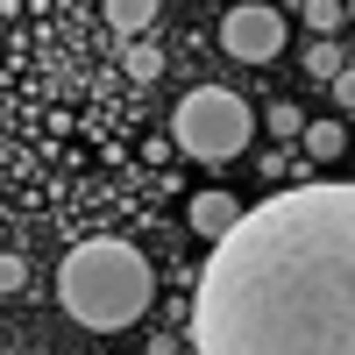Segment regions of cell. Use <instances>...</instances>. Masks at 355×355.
I'll return each instance as SVG.
<instances>
[{
  "mask_svg": "<svg viewBox=\"0 0 355 355\" xmlns=\"http://www.w3.org/2000/svg\"><path fill=\"white\" fill-rule=\"evenodd\" d=\"M220 50L242 57V64H270V57L284 50V15L263 8V0H242V8L220 15Z\"/></svg>",
  "mask_w": 355,
  "mask_h": 355,
  "instance_id": "cell-4",
  "label": "cell"
},
{
  "mask_svg": "<svg viewBox=\"0 0 355 355\" xmlns=\"http://www.w3.org/2000/svg\"><path fill=\"white\" fill-rule=\"evenodd\" d=\"M341 150H348V128H341V121H313V128H306V157H313V164H334Z\"/></svg>",
  "mask_w": 355,
  "mask_h": 355,
  "instance_id": "cell-7",
  "label": "cell"
},
{
  "mask_svg": "<svg viewBox=\"0 0 355 355\" xmlns=\"http://www.w3.org/2000/svg\"><path fill=\"white\" fill-rule=\"evenodd\" d=\"M242 214H249V206L234 199V192H199L192 199V227L206 234V242H227V234L242 227Z\"/></svg>",
  "mask_w": 355,
  "mask_h": 355,
  "instance_id": "cell-5",
  "label": "cell"
},
{
  "mask_svg": "<svg viewBox=\"0 0 355 355\" xmlns=\"http://www.w3.org/2000/svg\"><path fill=\"white\" fill-rule=\"evenodd\" d=\"M157 15H164L157 0H107V28H114L121 43H142V36H150V21H157Z\"/></svg>",
  "mask_w": 355,
  "mask_h": 355,
  "instance_id": "cell-6",
  "label": "cell"
},
{
  "mask_svg": "<svg viewBox=\"0 0 355 355\" xmlns=\"http://www.w3.org/2000/svg\"><path fill=\"white\" fill-rule=\"evenodd\" d=\"M348 21H355V0H348Z\"/></svg>",
  "mask_w": 355,
  "mask_h": 355,
  "instance_id": "cell-14",
  "label": "cell"
},
{
  "mask_svg": "<svg viewBox=\"0 0 355 355\" xmlns=\"http://www.w3.org/2000/svg\"><path fill=\"white\" fill-rule=\"evenodd\" d=\"M306 71H313V78H341V71H348V64H341V50H334V36H313Z\"/></svg>",
  "mask_w": 355,
  "mask_h": 355,
  "instance_id": "cell-9",
  "label": "cell"
},
{
  "mask_svg": "<svg viewBox=\"0 0 355 355\" xmlns=\"http://www.w3.org/2000/svg\"><path fill=\"white\" fill-rule=\"evenodd\" d=\"M249 107L227 93V85H199V93H185L171 107V142L185 157H199V164H227V157H242L249 150Z\"/></svg>",
  "mask_w": 355,
  "mask_h": 355,
  "instance_id": "cell-3",
  "label": "cell"
},
{
  "mask_svg": "<svg viewBox=\"0 0 355 355\" xmlns=\"http://www.w3.org/2000/svg\"><path fill=\"white\" fill-rule=\"evenodd\" d=\"M306 21H313V36H334L348 21V0H306Z\"/></svg>",
  "mask_w": 355,
  "mask_h": 355,
  "instance_id": "cell-10",
  "label": "cell"
},
{
  "mask_svg": "<svg viewBox=\"0 0 355 355\" xmlns=\"http://www.w3.org/2000/svg\"><path fill=\"white\" fill-rule=\"evenodd\" d=\"M28 284V256H0V291H21Z\"/></svg>",
  "mask_w": 355,
  "mask_h": 355,
  "instance_id": "cell-11",
  "label": "cell"
},
{
  "mask_svg": "<svg viewBox=\"0 0 355 355\" xmlns=\"http://www.w3.org/2000/svg\"><path fill=\"white\" fill-rule=\"evenodd\" d=\"M334 100H341V107H355V71H341V78H334Z\"/></svg>",
  "mask_w": 355,
  "mask_h": 355,
  "instance_id": "cell-13",
  "label": "cell"
},
{
  "mask_svg": "<svg viewBox=\"0 0 355 355\" xmlns=\"http://www.w3.org/2000/svg\"><path fill=\"white\" fill-rule=\"evenodd\" d=\"M199 355H355V185H291L214 242Z\"/></svg>",
  "mask_w": 355,
  "mask_h": 355,
  "instance_id": "cell-1",
  "label": "cell"
},
{
  "mask_svg": "<svg viewBox=\"0 0 355 355\" xmlns=\"http://www.w3.org/2000/svg\"><path fill=\"white\" fill-rule=\"evenodd\" d=\"M57 299H64V313L78 320V327L121 334V327H135V320L150 313L157 277H150V263H142L135 242L100 234V242H78L64 256V270H57Z\"/></svg>",
  "mask_w": 355,
  "mask_h": 355,
  "instance_id": "cell-2",
  "label": "cell"
},
{
  "mask_svg": "<svg viewBox=\"0 0 355 355\" xmlns=\"http://www.w3.org/2000/svg\"><path fill=\"white\" fill-rule=\"evenodd\" d=\"M121 71H128V78H142V85H150V78L164 71V50H157L150 36H142V43H128V50H121Z\"/></svg>",
  "mask_w": 355,
  "mask_h": 355,
  "instance_id": "cell-8",
  "label": "cell"
},
{
  "mask_svg": "<svg viewBox=\"0 0 355 355\" xmlns=\"http://www.w3.org/2000/svg\"><path fill=\"white\" fill-rule=\"evenodd\" d=\"M270 128H277V135H306V121H299V107H270Z\"/></svg>",
  "mask_w": 355,
  "mask_h": 355,
  "instance_id": "cell-12",
  "label": "cell"
}]
</instances>
